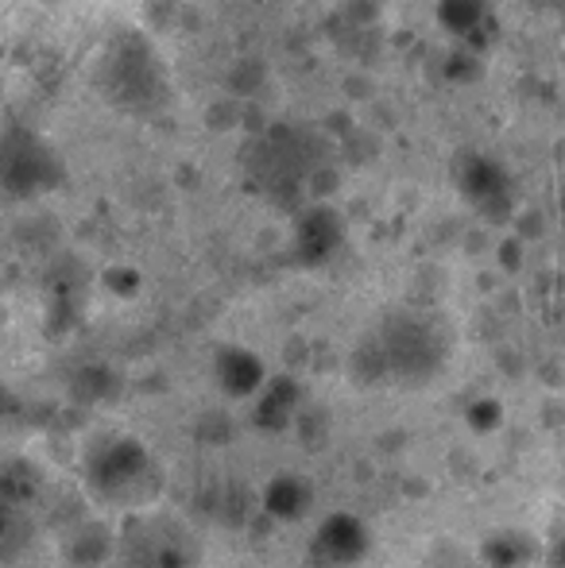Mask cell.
<instances>
[{
	"label": "cell",
	"mask_w": 565,
	"mask_h": 568,
	"mask_svg": "<svg viewBox=\"0 0 565 568\" xmlns=\"http://www.w3.org/2000/svg\"><path fill=\"white\" fill-rule=\"evenodd\" d=\"M62 179L54 151L28 128H12L0 135V190L12 197H31L51 190Z\"/></svg>",
	"instance_id": "6da1fadb"
},
{
	"label": "cell",
	"mask_w": 565,
	"mask_h": 568,
	"mask_svg": "<svg viewBox=\"0 0 565 568\" xmlns=\"http://www.w3.org/2000/svg\"><path fill=\"white\" fill-rule=\"evenodd\" d=\"M109 90L124 101V105H143V101L155 98V85H159V70L151 51L140 43V39H124L113 54H109Z\"/></svg>",
	"instance_id": "7a4b0ae2"
},
{
	"label": "cell",
	"mask_w": 565,
	"mask_h": 568,
	"mask_svg": "<svg viewBox=\"0 0 565 568\" xmlns=\"http://www.w3.org/2000/svg\"><path fill=\"white\" fill-rule=\"evenodd\" d=\"M437 16L442 23L453 31V36H473L484 20H488V0H442L437 4Z\"/></svg>",
	"instance_id": "3957f363"
},
{
	"label": "cell",
	"mask_w": 565,
	"mask_h": 568,
	"mask_svg": "<svg viewBox=\"0 0 565 568\" xmlns=\"http://www.w3.org/2000/svg\"><path fill=\"white\" fill-rule=\"evenodd\" d=\"M504 171H500L492 159H468V171H465V194L473 202H492V197L504 194Z\"/></svg>",
	"instance_id": "277c9868"
}]
</instances>
